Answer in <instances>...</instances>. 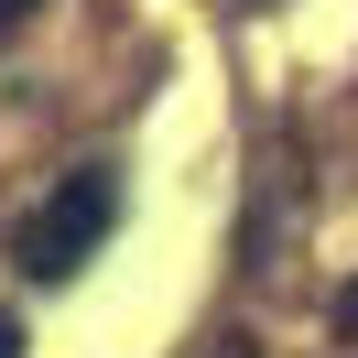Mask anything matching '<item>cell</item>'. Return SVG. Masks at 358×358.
Listing matches in <instances>:
<instances>
[{"mask_svg":"<svg viewBox=\"0 0 358 358\" xmlns=\"http://www.w3.org/2000/svg\"><path fill=\"white\" fill-rule=\"evenodd\" d=\"M0 358H22V315H11V304H0Z\"/></svg>","mask_w":358,"mask_h":358,"instance_id":"obj_4","label":"cell"},{"mask_svg":"<svg viewBox=\"0 0 358 358\" xmlns=\"http://www.w3.org/2000/svg\"><path fill=\"white\" fill-rule=\"evenodd\" d=\"M33 11H44V0H0V44H11V33H22Z\"/></svg>","mask_w":358,"mask_h":358,"instance_id":"obj_3","label":"cell"},{"mask_svg":"<svg viewBox=\"0 0 358 358\" xmlns=\"http://www.w3.org/2000/svg\"><path fill=\"white\" fill-rule=\"evenodd\" d=\"M326 326H336V336H358V282H336V304H326Z\"/></svg>","mask_w":358,"mask_h":358,"instance_id":"obj_2","label":"cell"},{"mask_svg":"<svg viewBox=\"0 0 358 358\" xmlns=\"http://www.w3.org/2000/svg\"><path fill=\"white\" fill-rule=\"evenodd\" d=\"M109 228H120V174L109 163H76V174H55L44 206L11 228V261H22V282H76V271L109 250Z\"/></svg>","mask_w":358,"mask_h":358,"instance_id":"obj_1","label":"cell"},{"mask_svg":"<svg viewBox=\"0 0 358 358\" xmlns=\"http://www.w3.org/2000/svg\"><path fill=\"white\" fill-rule=\"evenodd\" d=\"M217 358H261V348H250V336H228V348H217Z\"/></svg>","mask_w":358,"mask_h":358,"instance_id":"obj_5","label":"cell"}]
</instances>
